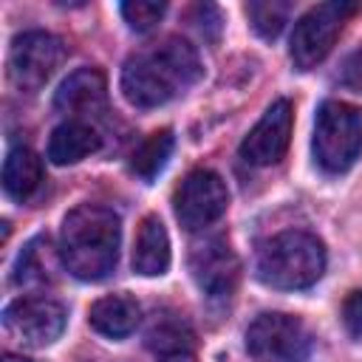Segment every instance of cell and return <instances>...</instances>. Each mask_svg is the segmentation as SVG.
<instances>
[{
  "mask_svg": "<svg viewBox=\"0 0 362 362\" xmlns=\"http://www.w3.org/2000/svg\"><path fill=\"white\" fill-rule=\"evenodd\" d=\"M198 51L181 40L167 37L150 48L136 51L122 68V93L136 107H158L181 96L201 79Z\"/></svg>",
  "mask_w": 362,
  "mask_h": 362,
  "instance_id": "6da1fadb",
  "label": "cell"
},
{
  "mask_svg": "<svg viewBox=\"0 0 362 362\" xmlns=\"http://www.w3.org/2000/svg\"><path fill=\"white\" fill-rule=\"evenodd\" d=\"M119 215L99 204H82L62 221L59 260L79 280H105L119 260Z\"/></svg>",
  "mask_w": 362,
  "mask_h": 362,
  "instance_id": "7a4b0ae2",
  "label": "cell"
},
{
  "mask_svg": "<svg viewBox=\"0 0 362 362\" xmlns=\"http://www.w3.org/2000/svg\"><path fill=\"white\" fill-rule=\"evenodd\" d=\"M255 269L260 283H266L269 288H308L325 272V246L311 232L286 229L260 243Z\"/></svg>",
  "mask_w": 362,
  "mask_h": 362,
  "instance_id": "3957f363",
  "label": "cell"
},
{
  "mask_svg": "<svg viewBox=\"0 0 362 362\" xmlns=\"http://www.w3.org/2000/svg\"><path fill=\"white\" fill-rule=\"evenodd\" d=\"M314 158L328 175H339L354 167L362 153V116L356 107L328 99L314 119Z\"/></svg>",
  "mask_w": 362,
  "mask_h": 362,
  "instance_id": "277c9868",
  "label": "cell"
},
{
  "mask_svg": "<svg viewBox=\"0 0 362 362\" xmlns=\"http://www.w3.org/2000/svg\"><path fill=\"white\" fill-rule=\"evenodd\" d=\"M246 351L255 362H305L311 354V334L300 317L266 311L246 328Z\"/></svg>",
  "mask_w": 362,
  "mask_h": 362,
  "instance_id": "5b68a950",
  "label": "cell"
},
{
  "mask_svg": "<svg viewBox=\"0 0 362 362\" xmlns=\"http://www.w3.org/2000/svg\"><path fill=\"white\" fill-rule=\"evenodd\" d=\"M356 11L354 3H342V0H334V3H320L314 8H308L297 23H294V31H291V62L300 68V71H311L317 68L328 51L334 48L339 31H342V23Z\"/></svg>",
  "mask_w": 362,
  "mask_h": 362,
  "instance_id": "8992f818",
  "label": "cell"
},
{
  "mask_svg": "<svg viewBox=\"0 0 362 362\" xmlns=\"http://www.w3.org/2000/svg\"><path fill=\"white\" fill-rule=\"evenodd\" d=\"M65 59V45L48 31H23L8 48V79L17 90H40Z\"/></svg>",
  "mask_w": 362,
  "mask_h": 362,
  "instance_id": "52a82bcc",
  "label": "cell"
},
{
  "mask_svg": "<svg viewBox=\"0 0 362 362\" xmlns=\"http://www.w3.org/2000/svg\"><path fill=\"white\" fill-rule=\"evenodd\" d=\"M175 218L187 232H201L212 226L229 206V189L223 178L212 170H192L173 195Z\"/></svg>",
  "mask_w": 362,
  "mask_h": 362,
  "instance_id": "ba28073f",
  "label": "cell"
},
{
  "mask_svg": "<svg viewBox=\"0 0 362 362\" xmlns=\"http://www.w3.org/2000/svg\"><path fill=\"white\" fill-rule=\"evenodd\" d=\"M65 308L51 297H20L6 305L3 328L25 348H45L65 331Z\"/></svg>",
  "mask_w": 362,
  "mask_h": 362,
  "instance_id": "9c48e42d",
  "label": "cell"
},
{
  "mask_svg": "<svg viewBox=\"0 0 362 362\" xmlns=\"http://www.w3.org/2000/svg\"><path fill=\"white\" fill-rule=\"evenodd\" d=\"M189 274L195 280V286L212 297V300H223L235 291L238 277H240V260L232 249V243L221 235L204 238L192 246L189 252Z\"/></svg>",
  "mask_w": 362,
  "mask_h": 362,
  "instance_id": "30bf717a",
  "label": "cell"
},
{
  "mask_svg": "<svg viewBox=\"0 0 362 362\" xmlns=\"http://www.w3.org/2000/svg\"><path fill=\"white\" fill-rule=\"evenodd\" d=\"M291 124H294V110L288 99H277L266 107L260 122L246 133L240 141V158L252 167H272L277 164L291 141Z\"/></svg>",
  "mask_w": 362,
  "mask_h": 362,
  "instance_id": "8fae6325",
  "label": "cell"
},
{
  "mask_svg": "<svg viewBox=\"0 0 362 362\" xmlns=\"http://www.w3.org/2000/svg\"><path fill=\"white\" fill-rule=\"evenodd\" d=\"M107 102V82L96 68H79L62 79L54 93V107L82 122V116L102 113Z\"/></svg>",
  "mask_w": 362,
  "mask_h": 362,
  "instance_id": "7c38bea8",
  "label": "cell"
},
{
  "mask_svg": "<svg viewBox=\"0 0 362 362\" xmlns=\"http://www.w3.org/2000/svg\"><path fill=\"white\" fill-rule=\"evenodd\" d=\"M170 269V238L158 215H144L133 246V272L141 277H161Z\"/></svg>",
  "mask_w": 362,
  "mask_h": 362,
  "instance_id": "4fadbf2b",
  "label": "cell"
},
{
  "mask_svg": "<svg viewBox=\"0 0 362 362\" xmlns=\"http://www.w3.org/2000/svg\"><path fill=\"white\" fill-rule=\"evenodd\" d=\"M88 322L96 334L110 337V339H122V337L133 334L136 325L141 322V308L127 294H107L90 305Z\"/></svg>",
  "mask_w": 362,
  "mask_h": 362,
  "instance_id": "5bb4252c",
  "label": "cell"
},
{
  "mask_svg": "<svg viewBox=\"0 0 362 362\" xmlns=\"http://www.w3.org/2000/svg\"><path fill=\"white\" fill-rule=\"evenodd\" d=\"M144 345L156 356H175V354H192L195 345V331L192 325L175 314V311H156L147 331H144Z\"/></svg>",
  "mask_w": 362,
  "mask_h": 362,
  "instance_id": "9a60e30c",
  "label": "cell"
},
{
  "mask_svg": "<svg viewBox=\"0 0 362 362\" xmlns=\"http://www.w3.org/2000/svg\"><path fill=\"white\" fill-rule=\"evenodd\" d=\"M99 144H102V139L88 122L68 119L59 127H54V133L48 139V158L59 167L76 164V161L88 158L90 153H96Z\"/></svg>",
  "mask_w": 362,
  "mask_h": 362,
  "instance_id": "2e32d148",
  "label": "cell"
},
{
  "mask_svg": "<svg viewBox=\"0 0 362 362\" xmlns=\"http://www.w3.org/2000/svg\"><path fill=\"white\" fill-rule=\"evenodd\" d=\"M42 181V161L31 147H11L3 161V189L14 201H28Z\"/></svg>",
  "mask_w": 362,
  "mask_h": 362,
  "instance_id": "e0dca14e",
  "label": "cell"
},
{
  "mask_svg": "<svg viewBox=\"0 0 362 362\" xmlns=\"http://www.w3.org/2000/svg\"><path fill=\"white\" fill-rule=\"evenodd\" d=\"M57 272V255L51 249V240L45 235L25 243L14 263V283L17 286H45L54 283Z\"/></svg>",
  "mask_w": 362,
  "mask_h": 362,
  "instance_id": "ac0fdd59",
  "label": "cell"
},
{
  "mask_svg": "<svg viewBox=\"0 0 362 362\" xmlns=\"http://www.w3.org/2000/svg\"><path fill=\"white\" fill-rule=\"evenodd\" d=\"M173 144H175V139H173V130H170V127H161V130L150 133V136L133 150V156H130V170H133L141 181H153V178L164 170V164H167V158H170V153H173Z\"/></svg>",
  "mask_w": 362,
  "mask_h": 362,
  "instance_id": "d6986e66",
  "label": "cell"
},
{
  "mask_svg": "<svg viewBox=\"0 0 362 362\" xmlns=\"http://www.w3.org/2000/svg\"><path fill=\"white\" fill-rule=\"evenodd\" d=\"M288 14H291V6L280 3V0H255L246 6V17H249L252 28L263 40H274L283 31V25L288 23Z\"/></svg>",
  "mask_w": 362,
  "mask_h": 362,
  "instance_id": "ffe728a7",
  "label": "cell"
},
{
  "mask_svg": "<svg viewBox=\"0 0 362 362\" xmlns=\"http://www.w3.org/2000/svg\"><path fill=\"white\" fill-rule=\"evenodd\" d=\"M167 3H156V0H130L122 3V17L133 31H150L158 25V20L164 17Z\"/></svg>",
  "mask_w": 362,
  "mask_h": 362,
  "instance_id": "44dd1931",
  "label": "cell"
},
{
  "mask_svg": "<svg viewBox=\"0 0 362 362\" xmlns=\"http://www.w3.org/2000/svg\"><path fill=\"white\" fill-rule=\"evenodd\" d=\"M342 325L354 339H362V291H351L342 303Z\"/></svg>",
  "mask_w": 362,
  "mask_h": 362,
  "instance_id": "7402d4cb",
  "label": "cell"
},
{
  "mask_svg": "<svg viewBox=\"0 0 362 362\" xmlns=\"http://www.w3.org/2000/svg\"><path fill=\"white\" fill-rule=\"evenodd\" d=\"M161 362H195L192 354H175V356H161Z\"/></svg>",
  "mask_w": 362,
  "mask_h": 362,
  "instance_id": "603a6c76",
  "label": "cell"
},
{
  "mask_svg": "<svg viewBox=\"0 0 362 362\" xmlns=\"http://www.w3.org/2000/svg\"><path fill=\"white\" fill-rule=\"evenodd\" d=\"M3 362H31V359H25V356H17V354H6V356H3Z\"/></svg>",
  "mask_w": 362,
  "mask_h": 362,
  "instance_id": "cb8c5ba5",
  "label": "cell"
}]
</instances>
